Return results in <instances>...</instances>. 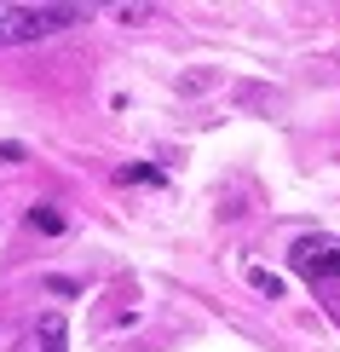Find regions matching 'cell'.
<instances>
[{
    "label": "cell",
    "mask_w": 340,
    "mask_h": 352,
    "mask_svg": "<svg viewBox=\"0 0 340 352\" xmlns=\"http://www.w3.org/2000/svg\"><path fill=\"white\" fill-rule=\"evenodd\" d=\"M87 18L81 6H52V0H0V47L47 41L58 29H76Z\"/></svg>",
    "instance_id": "6da1fadb"
},
{
    "label": "cell",
    "mask_w": 340,
    "mask_h": 352,
    "mask_svg": "<svg viewBox=\"0 0 340 352\" xmlns=\"http://www.w3.org/2000/svg\"><path fill=\"white\" fill-rule=\"evenodd\" d=\"M288 266L312 283H329L340 277V237H323V231H306V237L288 243Z\"/></svg>",
    "instance_id": "7a4b0ae2"
},
{
    "label": "cell",
    "mask_w": 340,
    "mask_h": 352,
    "mask_svg": "<svg viewBox=\"0 0 340 352\" xmlns=\"http://www.w3.org/2000/svg\"><path fill=\"white\" fill-rule=\"evenodd\" d=\"M29 352H69V324H64V312H47L35 324V346Z\"/></svg>",
    "instance_id": "3957f363"
},
{
    "label": "cell",
    "mask_w": 340,
    "mask_h": 352,
    "mask_svg": "<svg viewBox=\"0 0 340 352\" xmlns=\"http://www.w3.org/2000/svg\"><path fill=\"white\" fill-rule=\"evenodd\" d=\"M29 219H35V231H47V237H58V231H64V214H58L52 202H35V214H29Z\"/></svg>",
    "instance_id": "277c9868"
},
{
    "label": "cell",
    "mask_w": 340,
    "mask_h": 352,
    "mask_svg": "<svg viewBox=\"0 0 340 352\" xmlns=\"http://www.w3.org/2000/svg\"><path fill=\"white\" fill-rule=\"evenodd\" d=\"M248 283H254V289H260V295H271V300H277V295H283V277H271V272H260V266H254V272H248Z\"/></svg>",
    "instance_id": "5b68a950"
},
{
    "label": "cell",
    "mask_w": 340,
    "mask_h": 352,
    "mask_svg": "<svg viewBox=\"0 0 340 352\" xmlns=\"http://www.w3.org/2000/svg\"><path fill=\"white\" fill-rule=\"evenodd\" d=\"M115 18H122V23H144V18H150V6H115Z\"/></svg>",
    "instance_id": "8992f818"
},
{
    "label": "cell",
    "mask_w": 340,
    "mask_h": 352,
    "mask_svg": "<svg viewBox=\"0 0 340 352\" xmlns=\"http://www.w3.org/2000/svg\"><path fill=\"white\" fill-rule=\"evenodd\" d=\"M0 162H23V144H12V139H0Z\"/></svg>",
    "instance_id": "52a82bcc"
}]
</instances>
